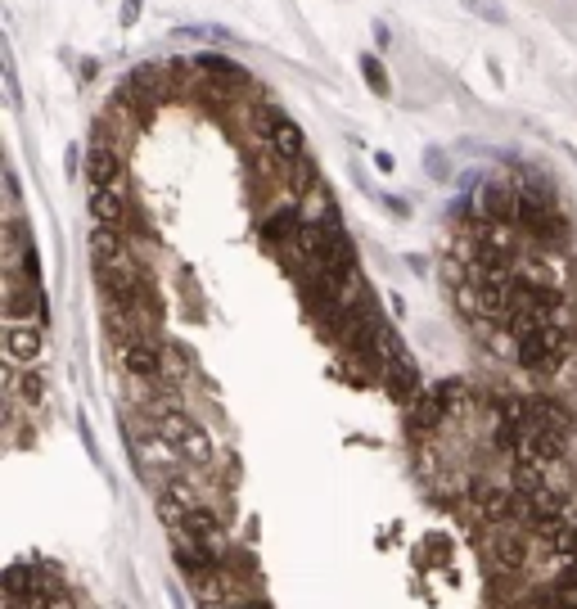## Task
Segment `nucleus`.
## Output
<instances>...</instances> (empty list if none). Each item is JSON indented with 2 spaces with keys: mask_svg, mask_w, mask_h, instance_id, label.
Wrapping results in <instances>:
<instances>
[{
  "mask_svg": "<svg viewBox=\"0 0 577 609\" xmlns=\"http://www.w3.org/2000/svg\"><path fill=\"white\" fill-rule=\"evenodd\" d=\"M510 347H514V361L523 365L528 375H559L568 365V347H573V321H541V325H528L519 334H510Z\"/></svg>",
  "mask_w": 577,
  "mask_h": 609,
  "instance_id": "f257e3e1",
  "label": "nucleus"
},
{
  "mask_svg": "<svg viewBox=\"0 0 577 609\" xmlns=\"http://www.w3.org/2000/svg\"><path fill=\"white\" fill-rule=\"evenodd\" d=\"M154 438H158V447H163L167 456H176L181 465H190V469H199V474H208V469L216 465V442H212V433H208L190 411H176V416L154 420Z\"/></svg>",
  "mask_w": 577,
  "mask_h": 609,
  "instance_id": "f03ea898",
  "label": "nucleus"
},
{
  "mask_svg": "<svg viewBox=\"0 0 577 609\" xmlns=\"http://www.w3.org/2000/svg\"><path fill=\"white\" fill-rule=\"evenodd\" d=\"M99 321H104V334L118 347L136 343V339L163 334V307H154V303H140V307H99Z\"/></svg>",
  "mask_w": 577,
  "mask_h": 609,
  "instance_id": "7ed1b4c3",
  "label": "nucleus"
},
{
  "mask_svg": "<svg viewBox=\"0 0 577 609\" xmlns=\"http://www.w3.org/2000/svg\"><path fill=\"white\" fill-rule=\"evenodd\" d=\"M0 343H5V365H10V371H41V361H46V330L41 325L5 321V325H0Z\"/></svg>",
  "mask_w": 577,
  "mask_h": 609,
  "instance_id": "20e7f679",
  "label": "nucleus"
},
{
  "mask_svg": "<svg viewBox=\"0 0 577 609\" xmlns=\"http://www.w3.org/2000/svg\"><path fill=\"white\" fill-rule=\"evenodd\" d=\"M50 303L41 285H28L19 276H5V321H23V325H46Z\"/></svg>",
  "mask_w": 577,
  "mask_h": 609,
  "instance_id": "39448f33",
  "label": "nucleus"
},
{
  "mask_svg": "<svg viewBox=\"0 0 577 609\" xmlns=\"http://www.w3.org/2000/svg\"><path fill=\"white\" fill-rule=\"evenodd\" d=\"M86 181H90V190L123 181V145L118 141H108V136L95 132V141L86 145Z\"/></svg>",
  "mask_w": 577,
  "mask_h": 609,
  "instance_id": "423d86ee",
  "label": "nucleus"
},
{
  "mask_svg": "<svg viewBox=\"0 0 577 609\" xmlns=\"http://www.w3.org/2000/svg\"><path fill=\"white\" fill-rule=\"evenodd\" d=\"M298 226H302L298 199H284V203H276V208H267V212H262V221H258V239L267 244V249L284 253V249H289V239L298 235Z\"/></svg>",
  "mask_w": 577,
  "mask_h": 609,
  "instance_id": "0eeeda50",
  "label": "nucleus"
},
{
  "mask_svg": "<svg viewBox=\"0 0 577 609\" xmlns=\"http://www.w3.org/2000/svg\"><path fill=\"white\" fill-rule=\"evenodd\" d=\"M132 212H136V208H132V199L123 194V181H118V185H99V190H90V217H95V226L132 230V226H140Z\"/></svg>",
  "mask_w": 577,
  "mask_h": 609,
  "instance_id": "6e6552de",
  "label": "nucleus"
},
{
  "mask_svg": "<svg viewBox=\"0 0 577 609\" xmlns=\"http://www.w3.org/2000/svg\"><path fill=\"white\" fill-rule=\"evenodd\" d=\"M267 150H271L276 159H284V163H298V159H307L298 122H289V117L280 113V117L271 122V132H267Z\"/></svg>",
  "mask_w": 577,
  "mask_h": 609,
  "instance_id": "1a4fd4ad",
  "label": "nucleus"
},
{
  "mask_svg": "<svg viewBox=\"0 0 577 609\" xmlns=\"http://www.w3.org/2000/svg\"><path fill=\"white\" fill-rule=\"evenodd\" d=\"M298 212L307 226H338V208H334V194L325 185H316L307 199H298Z\"/></svg>",
  "mask_w": 577,
  "mask_h": 609,
  "instance_id": "9d476101",
  "label": "nucleus"
},
{
  "mask_svg": "<svg viewBox=\"0 0 577 609\" xmlns=\"http://www.w3.org/2000/svg\"><path fill=\"white\" fill-rule=\"evenodd\" d=\"M361 77H366V86H370L375 95H388V73H384L379 55H361Z\"/></svg>",
  "mask_w": 577,
  "mask_h": 609,
  "instance_id": "9b49d317",
  "label": "nucleus"
},
{
  "mask_svg": "<svg viewBox=\"0 0 577 609\" xmlns=\"http://www.w3.org/2000/svg\"><path fill=\"white\" fill-rule=\"evenodd\" d=\"M0 73H5L10 104H19V73H14V50H10V41H5V50H0Z\"/></svg>",
  "mask_w": 577,
  "mask_h": 609,
  "instance_id": "f8f14e48",
  "label": "nucleus"
},
{
  "mask_svg": "<svg viewBox=\"0 0 577 609\" xmlns=\"http://www.w3.org/2000/svg\"><path fill=\"white\" fill-rule=\"evenodd\" d=\"M465 5L474 10V14H483V19H492V23H501L505 14H501V5H492V0H465Z\"/></svg>",
  "mask_w": 577,
  "mask_h": 609,
  "instance_id": "ddd939ff",
  "label": "nucleus"
},
{
  "mask_svg": "<svg viewBox=\"0 0 577 609\" xmlns=\"http://www.w3.org/2000/svg\"><path fill=\"white\" fill-rule=\"evenodd\" d=\"M140 5H145V0H123V14H118V23H123V28H136V19H140Z\"/></svg>",
  "mask_w": 577,
  "mask_h": 609,
  "instance_id": "4468645a",
  "label": "nucleus"
},
{
  "mask_svg": "<svg viewBox=\"0 0 577 609\" xmlns=\"http://www.w3.org/2000/svg\"><path fill=\"white\" fill-rule=\"evenodd\" d=\"M379 203H384L393 217H411V203H406V199H397V194H379Z\"/></svg>",
  "mask_w": 577,
  "mask_h": 609,
  "instance_id": "2eb2a0df",
  "label": "nucleus"
},
{
  "mask_svg": "<svg viewBox=\"0 0 577 609\" xmlns=\"http://www.w3.org/2000/svg\"><path fill=\"white\" fill-rule=\"evenodd\" d=\"M424 163H429V172H437V181H446V154L429 150V154H424Z\"/></svg>",
  "mask_w": 577,
  "mask_h": 609,
  "instance_id": "dca6fc26",
  "label": "nucleus"
},
{
  "mask_svg": "<svg viewBox=\"0 0 577 609\" xmlns=\"http://www.w3.org/2000/svg\"><path fill=\"white\" fill-rule=\"evenodd\" d=\"M81 163H86V159H81V150H77V145H68V154H64V167H68V176H72Z\"/></svg>",
  "mask_w": 577,
  "mask_h": 609,
  "instance_id": "f3484780",
  "label": "nucleus"
},
{
  "mask_svg": "<svg viewBox=\"0 0 577 609\" xmlns=\"http://www.w3.org/2000/svg\"><path fill=\"white\" fill-rule=\"evenodd\" d=\"M375 167H379V172H393V154L379 150V154H375Z\"/></svg>",
  "mask_w": 577,
  "mask_h": 609,
  "instance_id": "a211bd4d",
  "label": "nucleus"
},
{
  "mask_svg": "<svg viewBox=\"0 0 577 609\" xmlns=\"http://www.w3.org/2000/svg\"><path fill=\"white\" fill-rule=\"evenodd\" d=\"M375 41H379V46H388V41H393V32H388L384 23H375Z\"/></svg>",
  "mask_w": 577,
  "mask_h": 609,
  "instance_id": "6ab92c4d",
  "label": "nucleus"
}]
</instances>
